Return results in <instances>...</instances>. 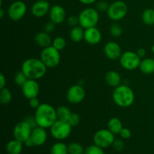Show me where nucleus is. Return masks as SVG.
Listing matches in <instances>:
<instances>
[{"mask_svg":"<svg viewBox=\"0 0 154 154\" xmlns=\"http://www.w3.org/2000/svg\"><path fill=\"white\" fill-rule=\"evenodd\" d=\"M35 117L38 126L45 129L51 128L58 120L57 109L48 103L41 104L38 108H36Z\"/></svg>","mask_w":154,"mask_h":154,"instance_id":"1","label":"nucleus"},{"mask_svg":"<svg viewBox=\"0 0 154 154\" xmlns=\"http://www.w3.org/2000/svg\"><path fill=\"white\" fill-rule=\"evenodd\" d=\"M47 66L41 59L29 58L26 60L21 66V71L28 79L38 80L43 78L47 72Z\"/></svg>","mask_w":154,"mask_h":154,"instance_id":"2","label":"nucleus"},{"mask_svg":"<svg viewBox=\"0 0 154 154\" xmlns=\"http://www.w3.org/2000/svg\"><path fill=\"white\" fill-rule=\"evenodd\" d=\"M112 99L117 106L128 108L135 102V93L129 86L120 84L113 90Z\"/></svg>","mask_w":154,"mask_h":154,"instance_id":"3","label":"nucleus"},{"mask_svg":"<svg viewBox=\"0 0 154 154\" xmlns=\"http://www.w3.org/2000/svg\"><path fill=\"white\" fill-rule=\"evenodd\" d=\"M78 18L79 25L84 29H87L97 25L99 20V14L96 9L93 8H87L79 14Z\"/></svg>","mask_w":154,"mask_h":154,"instance_id":"4","label":"nucleus"},{"mask_svg":"<svg viewBox=\"0 0 154 154\" xmlns=\"http://www.w3.org/2000/svg\"><path fill=\"white\" fill-rule=\"evenodd\" d=\"M40 59L47 68L53 69L58 66L60 63L61 57L60 51L54 48L52 45L43 48L40 55Z\"/></svg>","mask_w":154,"mask_h":154,"instance_id":"5","label":"nucleus"},{"mask_svg":"<svg viewBox=\"0 0 154 154\" xmlns=\"http://www.w3.org/2000/svg\"><path fill=\"white\" fill-rule=\"evenodd\" d=\"M72 126L68 121L57 120L50 128L51 134L55 139L63 141L66 139L72 132Z\"/></svg>","mask_w":154,"mask_h":154,"instance_id":"6","label":"nucleus"},{"mask_svg":"<svg viewBox=\"0 0 154 154\" xmlns=\"http://www.w3.org/2000/svg\"><path fill=\"white\" fill-rule=\"evenodd\" d=\"M106 12L109 19L117 22L123 20L126 16L128 13V6L124 2L118 0L111 3Z\"/></svg>","mask_w":154,"mask_h":154,"instance_id":"7","label":"nucleus"},{"mask_svg":"<svg viewBox=\"0 0 154 154\" xmlns=\"http://www.w3.org/2000/svg\"><path fill=\"white\" fill-rule=\"evenodd\" d=\"M114 135L108 129H99L93 135V142L102 148H108L112 146L115 140Z\"/></svg>","mask_w":154,"mask_h":154,"instance_id":"8","label":"nucleus"},{"mask_svg":"<svg viewBox=\"0 0 154 154\" xmlns=\"http://www.w3.org/2000/svg\"><path fill=\"white\" fill-rule=\"evenodd\" d=\"M141 59L136 52L125 51L120 58V63L122 67L128 71H132L139 68Z\"/></svg>","mask_w":154,"mask_h":154,"instance_id":"9","label":"nucleus"},{"mask_svg":"<svg viewBox=\"0 0 154 154\" xmlns=\"http://www.w3.org/2000/svg\"><path fill=\"white\" fill-rule=\"evenodd\" d=\"M27 7L23 1H15L8 9V16L11 20L19 21L25 16Z\"/></svg>","mask_w":154,"mask_h":154,"instance_id":"10","label":"nucleus"},{"mask_svg":"<svg viewBox=\"0 0 154 154\" xmlns=\"http://www.w3.org/2000/svg\"><path fill=\"white\" fill-rule=\"evenodd\" d=\"M32 128L27 123L26 120L17 123L13 130V135L15 139L24 143L30 137Z\"/></svg>","mask_w":154,"mask_h":154,"instance_id":"11","label":"nucleus"},{"mask_svg":"<svg viewBox=\"0 0 154 154\" xmlns=\"http://www.w3.org/2000/svg\"><path fill=\"white\" fill-rule=\"evenodd\" d=\"M86 96V91L80 84H75L70 87L66 93V99L71 104H79L83 102Z\"/></svg>","mask_w":154,"mask_h":154,"instance_id":"12","label":"nucleus"},{"mask_svg":"<svg viewBox=\"0 0 154 154\" xmlns=\"http://www.w3.org/2000/svg\"><path fill=\"white\" fill-rule=\"evenodd\" d=\"M21 90L24 97L29 100L38 96L39 93V85L36 80L28 79L21 87Z\"/></svg>","mask_w":154,"mask_h":154,"instance_id":"13","label":"nucleus"},{"mask_svg":"<svg viewBox=\"0 0 154 154\" xmlns=\"http://www.w3.org/2000/svg\"><path fill=\"white\" fill-rule=\"evenodd\" d=\"M104 53L107 58L111 60H120L123 54L120 46L115 42H107L104 46Z\"/></svg>","mask_w":154,"mask_h":154,"instance_id":"14","label":"nucleus"},{"mask_svg":"<svg viewBox=\"0 0 154 154\" xmlns=\"http://www.w3.org/2000/svg\"><path fill=\"white\" fill-rule=\"evenodd\" d=\"M51 7L48 0H38L32 6L31 12L33 16L40 18L49 13Z\"/></svg>","mask_w":154,"mask_h":154,"instance_id":"15","label":"nucleus"},{"mask_svg":"<svg viewBox=\"0 0 154 154\" xmlns=\"http://www.w3.org/2000/svg\"><path fill=\"white\" fill-rule=\"evenodd\" d=\"M45 129H46L38 126L32 129L30 138L32 140L35 146L39 147L45 144L48 139V133Z\"/></svg>","mask_w":154,"mask_h":154,"instance_id":"16","label":"nucleus"},{"mask_svg":"<svg viewBox=\"0 0 154 154\" xmlns=\"http://www.w3.org/2000/svg\"><path fill=\"white\" fill-rule=\"evenodd\" d=\"M49 16L51 21L58 25V24L63 23L66 20V13L64 8L61 5H56L51 8V10L49 11Z\"/></svg>","mask_w":154,"mask_h":154,"instance_id":"17","label":"nucleus"},{"mask_svg":"<svg viewBox=\"0 0 154 154\" xmlns=\"http://www.w3.org/2000/svg\"><path fill=\"white\" fill-rule=\"evenodd\" d=\"M102 38V33L96 26L91 27V28L87 29L84 30V40L89 45H98L99 43H100Z\"/></svg>","mask_w":154,"mask_h":154,"instance_id":"18","label":"nucleus"},{"mask_svg":"<svg viewBox=\"0 0 154 154\" xmlns=\"http://www.w3.org/2000/svg\"><path fill=\"white\" fill-rule=\"evenodd\" d=\"M52 39L49 33L46 32H39L35 36V42L36 45L42 48H48L52 45Z\"/></svg>","mask_w":154,"mask_h":154,"instance_id":"19","label":"nucleus"},{"mask_svg":"<svg viewBox=\"0 0 154 154\" xmlns=\"http://www.w3.org/2000/svg\"><path fill=\"white\" fill-rule=\"evenodd\" d=\"M105 82L108 85L111 87H117V86L120 85L121 83V76L120 74L116 71H109L105 75Z\"/></svg>","mask_w":154,"mask_h":154,"instance_id":"20","label":"nucleus"},{"mask_svg":"<svg viewBox=\"0 0 154 154\" xmlns=\"http://www.w3.org/2000/svg\"><path fill=\"white\" fill-rule=\"evenodd\" d=\"M23 143L15 138L11 140L6 144V152L8 154H21L23 151Z\"/></svg>","mask_w":154,"mask_h":154,"instance_id":"21","label":"nucleus"},{"mask_svg":"<svg viewBox=\"0 0 154 154\" xmlns=\"http://www.w3.org/2000/svg\"><path fill=\"white\" fill-rule=\"evenodd\" d=\"M84 30L85 29L80 25L72 27L69 32V37H70L71 40L75 43H78L84 40Z\"/></svg>","mask_w":154,"mask_h":154,"instance_id":"22","label":"nucleus"},{"mask_svg":"<svg viewBox=\"0 0 154 154\" xmlns=\"http://www.w3.org/2000/svg\"><path fill=\"white\" fill-rule=\"evenodd\" d=\"M139 69L143 74L151 75L154 73V60L152 58H145L141 60Z\"/></svg>","mask_w":154,"mask_h":154,"instance_id":"23","label":"nucleus"},{"mask_svg":"<svg viewBox=\"0 0 154 154\" xmlns=\"http://www.w3.org/2000/svg\"><path fill=\"white\" fill-rule=\"evenodd\" d=\"M107 126H108V129L114 135H119L120 131L123 128V123L120 119L117 118V117H112L110 119L108 120Z\"/></svg>","mask_w":154,"mask_h":154,"instance_id":"24","label":"nucleus"},{"mask_svg":"<svg viewBox=\"0 0 154 154\" xmlns=\"http://www.w3.org/2000/svg\"><path fill=\"white\" fill-rule=\"evenodd\" d=\"M72 114V112L71 111V110L65 105H61L57 108V115L58 120L68 121Z\"/></svg>","mask_w":154,"mask_h":154,"instance_id":"25","label":"nucleus"},{"mask_svg":"<svg viewBox=\"0 0 154 154\" xmlns=\"http://www.w3.org/2000/svg\"><path fill=\"white\" fill-rule=\"evenodd\" d=\"M51 154H69L68 145L61 141L55 143L51 147Z\"/></svg>","mask_w":154,"mask_h":154,"instance_id":"26","label":"nucleus"},{"mask_svg":"<svg viewBox=\"0 0 154 154\" xmlns=\"http://www.w3.org/2000/svg\"><path fill=\"white\" fill-rule=\"evenodd\" d=\"M141 20L145 25H154V9L147 8L144 10L141 15Z\"/></svg>","mask_w":154,"mask_h":154,"instance_id":"27","label":"nucleus"},{"mask_svg":"<svg viewBox=\"0 0 154 154\" xmlns=\"http://www.w3.org/2000/svg\"><path fill=\"white\" fill-rule=\"evenodd\" d=\"M12 99V93L10 90L6 87L0 90V102L2 105H8Z\"/></svg>","mask_w":154,"mask_h":154,"instance_id":"28","label":"nucleus"},{"mask_svg":"<svg viewBox=\"0 0 154 154\" xmlns=\"http://www.w3.org/2000/svg\"><path fill=\"white\" fill-rule=\"evenodd\" d=\"M69 154H82L84 153V147L78 142H72L68 145Z\"/></svg>","mask_w":154,"mask_h":154,"instance_id":"29","label":"nucleus"},{"mask_svg":"<svg viewBox=\"0 0 154 154\" xmlns=\"http://www.w3.org/2000/svg\"><path fill=\"white\" fill-rule=\"evenodd\" d=\"M52 45L54 48H56V49L58 50L59 51H60L66 48V41L64 38L59 36V37L55 38L52 41V45Z\"/></svg>","mask_w":154,"mask_h":154,"instance_id":"30","label":"nucleus"},{"mask_svg":"<svg viewBox=\"0 0 154 154\" xmlns=\"http://www.w3.org/2000/svg\"><path fill=\"white\" fill-rule=\"evenodd\" d=\"M110 33L114 38H118L123 34V28L118 23H113L110 27Z\"/></svg>","mask_w":154,"mask_h":154,"instance_id":"31","label":"nucleus"},{"mask_svg":"<svg viewBox=\"0 0 154 154\" xmlns=\"http://www.w3.org/2000/svg\"><path fill=\"white\" fill-rule=\"evenodd\" d=\"M27 80H28V78H27V77L26 76L25 74H24L22 71L17 72L16 75H15L14 76L15 84L17 86H20V87H22V86L26 82Z\"/></svg>","mask_w":154,"mask_h":154,"instance_id":"32","label":"nucleus"},{"mask_svg":"<svg viewBox=\"0 0 154 154\" xmlns=\"http://www.w3.org/2000/svg\"><path fill=\"white\" fill-rule=\"evenodd\" d=\"M86 154H105L104 152L103 148L99 147V146L96 145V144H93V145L89 146L87 147L85 150Z\"/></svg>","mask_w":154,"mask_h":154,"instance_id":"33","label":"nucleus"},{"mask_svg":"<svg viewBox=\"0 0 154 154\" xmlns=\"http://www.w3.org/2000/svg\"><path fill=\"white\" fill-rule=\"evenodd\" d=\"M68 122L72 126V127L77 126L80 123V116L76 113H72Z\"/></svg>","mask_w":154,"mask_h":154,"instance_id":"34","label":"nucleus"},{"mask_svg":"<svg viewBox=\"0 0 154 154\" xmlns=\"http://www.w3.org/2000/svg\"><path fill=\"white\" fill-rule=\"evenodd\" d=\"M112 147L116 151H122L125 147V144L123 140L121 139H115L112 144Z\"/></svg>","mask_w":154,"mask_h":154,"instance_id":"35","label":"nucleus"},{"mask_svg":"<svg viewBox=\"0 0 154 154\" xmlns=\"http://www.w3.org/2000/svg\"><path fill=\"white\" fill-rule=\"evenodd\" d=\"M67 23L69 26L72 27H75L76 26H78L79 24V18L78 16H75V15H72V16L69 17L67 18Z\"/></svg>","mask_w":154,"mask_h":154,"instance_id":"36","label":"nucleus"},{"mask_svg":"<svg viewBox=\"0 0 154 154\" xmlns=\"http://www.w3.org/2000/svg\"><path fill=\"white\" fill-rule=\"evenodd\" d=\"M119 135H120L122 139H129L132 135V132L129 128H123Z\"/></svg>","mask_w":154,"mask_h":154,"instance_id":"37","label":"nucleus"},{"mask_svg":"<svg viewBox=\"0 0 154 154\" xmlns=\"http://www.w3.org/2000/svg\"><path fill=\"white\" fill-rule=\"evenodd\" d=\"M110 5L105 1H99V2L96 4V8L97 10L100 11H107Z\"/></svg>","mask_w":154,"mask_h":154,"instance_id":"38","label":"nucleus"},{"mask_svg":"<svg viewBox=\"0 0 154 154\" xmlns=\"http://www.w3.org/2000/svg\"><path fill=\"white\" fill-rule=\"evenodd\" d=\"M55 26L56 24L54 23H53L52 21H49V22L47 23L45 25V27H44V31L48 33H51L54 31L55 29Z\"/></svg>","mask_w":154,"mask_h":154,"instance_id":"39","label":"nucleus"},{"mask_svg":"<svg viewBox=\"0 0 154 154\" xmlns=\"http://www.w3.org/2000/svg\"><path fill=\"white\" fill-rule=\"evenodd\" d=\"M24 120H26V121L27 122V123H28L32 129L33 128L36 127V126H38L37 122H36L35 116L34 117H32V116H29V117H27Z\"/></svg>","mask_w":154,"mask_h":154,"instance_id":"40","label":"nucleus"},{"mask_svg":"<svg viewBox=\"0 0 154 154\" xmlns=\"http://www.w3.org/2000/svg\"><path fill=\"white\" fill-rule=\"evenodd\" d=\"M29 106L31 107L32 108H33V109H36V108H38V106L41 104L40 102H39L38 99L37 97H35L32 98V99L29 100Z\"/></svg>","mask_w":154,"mask_h":154,"instance_id":"41","label":"nucleus"},{"mask_svg":"<svg viewBox=\"0 0 154 154\" xmlns=\"http://www.w3.org/2000/svg\"><path fill=\"white\" fill-rule=\"evenodd\" d=\"M6 78L3 74L0 75V89H3L6 86Z\"/></svg>","mask_w":154,"mask_h":154,"instance_id":"42","label":"nucleus"},{"mask_svg":"<svg viewBox=\"0 0 154 154\" xmlns=\"http://www.w3.org/2000/svg\"><path fill=\"white\" fill-rule=\"evenodd\" d=\"M136 53L140 58H144L146 55V51L144 48H138L136 51Z\"/></svg>","mask_w":154,"mask_h":154,"instance_id":"43","label":"nucleus"},{"mask_svg":"<svg viewBox=\"0 0 154 154\" xmlns=\"http://www.w3.org/2000/svg\"><path fill=\"white\" fill-rule=\"evenodd\" d=\"M24 144H25L26 146V147H34V143H33V141H32V140L31 139V138H29L28 139L26 140V141H25V142L23 143Z\"/></svg>","mask_w":154,"mask_h":154,"instance_id":"44","label":"nucleus"},{"mask_svg":"<svg viewBox=\"0 0 154 154\" xmlns=\"http://www.w3.org/2000/svg\"><path fill=\"white\" fill-rule=\"evenodd\" d=\"M78 1L84 5H91L93 4L96 0H78Z\"/></svg>","mask_w":154,"mask_h":154,"instance_id":"45","label":"nucleus"},{"mask_svg":"<svg viewBox=\"0 0 154 154\" xmlns=\"http://www.w3.org/2000/svg\"><path fill=\"white\" fill-rule=\"evenodd\" d=\"M4 17V10L2 8H0V18H3Z\"/></svg>","mask_w":154,"mask_h":154,"instance_id":"46","label":"nucleus"},{"mask_svg":"<svg viewBox=\"0 0 154 154\" xmlns=\"http://www.w3.org/2000/svg\"><path fill=\"white\" fill-rule=\"evenodd\" d=\"M151 51L154 54V44L152 45V47H151Z\"/></svg>","mask_w":154,"mask_h":154,"instance_id":"47","label":"nucleus"},{"mask_svg":"<svg viewBox=\"0 0 154 154\" xmlns=\"http://www.w3.org/2000/svg\"><path fill=\"white\" fill-rule=\"evenodd\" d=\"M53 1H58V0H53Z\"/></svg>","mask_w":154,"mask_h":154,"instance_id":"48","label":"nucleus"},{"mask_svg":"<svg viewBox=\"0 0 154 154\" xmlns=\"http://www.w3.org/2000/svg\"><path fill=\"white\" fill-rule=\"evenodd\" d=\"M82 154H86V153H85V152H84V153H82Z\"/></svg>","mask_w":154,"mask_h":154,"instance_id":"49","label":"nucleus"},{"mask_svg":"<svg viewBox=\"0 0 154 154\" xmlns=\"http://www.w3.org/2000/svg\"><path fill=\"white\" fill-rule=\"evenodd\" d=\"M36 1H38V0H36Z\"/></svg>","mask_w":154,"mask_h":154,"instance_id":"50","label":"nucleus"}]
</instances>
